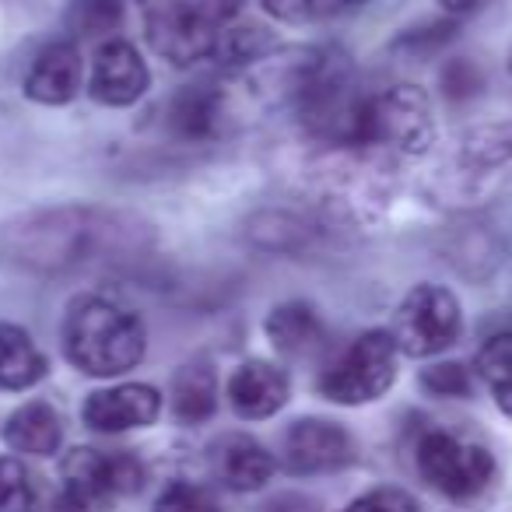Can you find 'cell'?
Listing matches in <instances>:
<instances>
[{
  "label": "cell",
  "instance_id": "28",
  "mask_svg": "<svg viewBox=\"0 0 512 512\" xmlns=\"http://www.w3.org/2000/svg\"><path fill=\"white\" fill-rule=\"evenodd\" d=\"M260 512H320V509H316V502H309V498H302V495H278Z\"/></svg>",
  "mask_w": 512,
  "mask_h": 512
},
{
  "label": "cell",
  "instance_id": "14",
  "mask_svg": "<svg viewBox=\"0 0 512 512\" xmlns=\"http://www.w3.org/2000/svg\"><path fill=\"white\" fill-rule=\"evenodd\" d=\"M225 99L214 85H186L165 106L169 134L183 144H207L218 137Z\"/></svg>",
  "mask_w": 512,
  "mask_h": 512
},
{
  "label": "cell",
  "instance_id": "18",
  "mask_svg": "<svg viewBox=\"0 0 512 512\" xmlns=\"http://www.w3.org/2000/svg\"><path fill=\"white\" fill-rule=\"evenodd\" d=\"M169 407L179 425H204L218 411V376L211 365L190 362L172 376Z\"/></svg>",
  "mask_w": 512,
  "mask_h": 512
},
{
  "label": "cell",
  "instance_id": "8",
  "mask_svg": "<svg viewBox=\"0 0 512 512\" xmlns=\"http://www.w3.org/2000/svg\"><path fill=\"white\" fill-rule=\"evenodd\" d=\"M418 474L439 495L463 502L481 495L495 477V456L484 446L463 442L449 432H428L418 442Z\"/></svg>",
  "mask_w": 512,
  "mask_h": 512
},
{
  "label": "cell",
  "instance_id": "17",
  "mask_svg": "<svg viewBox=\"0 0 512 512\" xmlns=\"http://www.w3.org/2000/svg\"><path fill=\"white\" fill-rule=\"evenodd\" d=\"M50 362L18 323H0V390H32L46 379Z\"/></svg>",
  "mask_w": 512,
  "mask_h": 512
},
{
  "label": "cell",
  "instance_id": "19",
  "mask_svg": "<svg viewBox=\"0 0 512 512\" xmlns=\"http://www.w3.org/2000/svg\"><path fill=\"white\" fill-rule=\"evenodd\" d=\"M267 337H271V344L281 355L302 358L320 348L323 323L306 302H285V306H278L267 316Z\"/></svg>",
  "mask_w": 512,
  "mask_h": 512
},
{
  "label": "cell",
  "instance_id": "5",
  "mask_svg": "<svg viewBox=\"0 0 512 512\" xmlns=\"http://www.w3.org/2000/svg\"><path fill=\"white\" fill-rule=\"evenodd\" d=\"M397 355L400 348L390 330H369L323 372L320 393L344 407L372 404L397 379Z\"/></svg>",
  "mask_w": 512,
  "mask_h": 512
},
{
  "label": "cell",
  "instance_id": "6",
  "mask_svg": "<svg viewBox=\"0 0 512 512\" xmlns=\"http://www.w3.org/2000/svg\"><path fill=\"white\" fill-rule=\"evenodd\" d=\"M463 330V309L449 288L418 285L407 292L393 316V341L400 355L407 358H432L439 351L453 348Z\"/></svg>",
  "mask_w": 512,
  "mask_h": 512
},
{
  "label": "cell",
  "instance_id": "24",
  "mask_svg": "<svg viewBox=\"0 0 512 512\" xmlns=\"http://www.w3.org/2000/svg\"><path fill=\"white\" fill-rule=\"evenodd\" d=\"M155 512H225V509H221V498L211 488H204V484L172 481L155 498Z\"/></svg>",
  "mask_w": 512,
  "mask_h": 512
},
{
  "label": "cell",
  "instance_id": "20",
  "mask_svg": "<svg viewBox=\"0 0 512 512\" xmlns=\"http://www.w3.org/2000/svg\"><path fill=\"white\" fill-rule=\"evenodd\" d=\"M477 372L498 411L512 418V334H495L477 351Z\"/></svg>",
  "mask_w": 512,
  "mask_h": 512
},
{
  "label": "cell",
  "instance_id": "12",
  "mask_svg": "<svg viewBox=\"0 0 512 512\" xmlns=\"http://www.w3.org/2000/svg\"><path fill=\"white\" fill-rule=\"evenodd\" d=\"M81 85H85V60L71 39L43 46L25 74V95L39 106H67L78 99Z\"/></svg>",
  "mask_w": 512,
  "mask_h": 512
},
{
  "label": "cell",
  "instance_id": "4",
  "mask_svg": "<svg viewBox=\"0 0 512 512\" xmlns=\"http://www.w3.org/2000/svg\"><path fill=\"white\" fill-rule=\"evenodd\" d=\"M435 141L432 102L421 88L397 85L362 102L358 144H383L404 155H425Z\"/></svg>",
  "mask_w": 512,
  "mask_h": 512
},
{
  "label": "cell",
  "instance_id": "25",
  "mask_svg": "<svg viewBox=\"0 0 512 512\" xmlns=\"http://www.w3.org/2000/svg\"><path fill=\"white\" fill-rule=\"evenodd\" d=\"M344 512H421L404 488H372L358 495Z\"/></svg>",
  "mask_w": 512,
  "mask_h": 512
},
{
  "label": "cell",
  "instance_id": "21",
  "mask_svg": "<svg viewBox=\"0 0 512 512\" xmlns=\"http://www.w3.org/2000/svg\"><path fill=\"white\" fill-rule=\"evenodd\" d=\"M127 18V0H74L67 11V25L74 36H109Z\"/></svg>",
  "mask_w": 512,
  "mask_h": 512
},
{
  "label": "cell",
  "instance_id": "23",
  "mask_svg": "<svg viewBox=\"0 0 512 512\" xmlns=\"http://www.w3.org/2000/svg\"><path fill=\"white\" fill-rule=\"evenodd\" d=\"M267 46H271V36H267L260 25L228 22L225 29H221L218 46H214L211 57H218V64H221V60H225V64H249V60L260 57Z\"/></svg>",
  "mask_w": 512,
  "mask_h": 512
},
{
  "label": "cell",
  "instance_id": "1",
  "mask_svg": "<svg viewBox=\"0 0 512 512\" xmlns=\"http://www.w3.org/2000/svg\"><path fill=\"white\" fill-rule=\"evenodd\" d=\"M127 221L95 207H46L11 221L0 232V256L18 271L67 274L127 246Z\"/></svg>",
  "mask_w": 512,
  "mask_h": 512
},
{
  "label": "cell",
  "instance_id": "3",
  "mask_svg": "<svg viewBox=\"0 0 512 512\" xmlns=\"http://www.w3.org/2000/svg\"><path fill=\"white\" fill-rule=\"evenodd\" d=\"M235 11L239 0H144L151 46L176 67L211 57L221 29L235 22Z\"/></svg>",
  "mask_w": 512,
  "mask_h": 512
},
{
  "label": "cell",
  "instance_id": "22",
  "mask_svg": "<svg viewBox=\"0 0 512 512\" xmlns=\"http://www.w3.org/2000/svg\"><path fill=\"white\" fill-rule=\"evenodd\" d=\"M0 512H39L36 481L15 456H0Z\"/></svg>",
  "mask_w": 512,
  "mask_h": 512
},
{
  "label": "cell",
  "instance_id": "29",
  "mask_svg": "<svg viewBox=\"0 0 512 512\" xmlns=\"http://www.w3.org/2000/svg\"><path fill=\"white\" fill-rule=\"evenodd\" d=\"M439 4L446 11H474V8H481L484 0H439Z\"/></svg>",
  "mask_w": 512,
  "mask_h": 512
},
{
  "label": "cell",
  "instance_id": "11",
  "mask_svg": "<svg viewBox=\"0 0 512 512\" xmlns=\"http://www.w3.org/2000/svg\"><path fill=\"white\" fill-rule=\"evenodd\" d=\"M162 414V393L148 383H120L109 390H95L85 400V425L95 432H130V428H148Z\"/></svg>",
  "mask_w": 512,
  "mask_h": 512
},
{
  "label": "cell",
  "instance_id": "15",
  "mask_svg": "<svg viewBox=\"0 0 512 512\" xmlns=\"http://www.w3.org/2000/svg\"><path fill=\"white\" fill-rule=\"evenodd\" d=\"M214 470L232 491H260L278 470V460L249 435H225L214 446Z\"/></svg>",
  "mask_w": 512,
  "mask_h": 512
},
{
  "label": "cell",
  "instance_id": "2",
  "mask_svg": "<svg viewBox=\"0 0 512 512\" xmlns=\"http://www.w3.org/2000/svg\"><path fill=\"white\" fill-rule=\"evenodd\" d=\"M148 348L141 316L99 295H81L64 316V355L78 372L95 379L137 369Z\"/></svg>",
  "mask_w": 512,
  "mask_h": 512
},
{
  "label": "cell",
  "instance_id": "10",
  "mask_svg": "<svg viewBox=\"0 0 512 512\" xmlns=\"http://www.w3.org/2000/svg\"><path fill=\"white\" fill-rule=\"evenodd\" d=\"M151 85V71L144 64V57L123 39H109L99 46L92 64V81L88 92L102 106H134Z\"/></svg>",
  "mask_w": 512,
  "mask_h": 512
},
{
  "label": "cell",
  "instance_id": "13",
  "mask_svg": "<svg viewBox=\"0 0 512 512\" xmlns=\"http://www.w3.org/2000/svg\"><path fill=\"white\" fill-rule=\"evenodd\" d=\"M288 376L271 362H242L228 376V404L242 421H264L274 418L288 404Z\"/></svg>",
  "mask_w": 512,
  "mask_h": 512
},
{
  "label": "cell",
  "instance_id": "9",
  "mask_svg": "<svg viewBox=\"0 0 512 512\" xmlns=\"http://www.w3.org/2000/svg\"><path fill=\"white\" fill-rule=\"evenodd\" d=\"M355 460V442L337 421L299 418L285 435V467L292 474H330Z\"/></svg>",
  "mask_w": 512,
  "mask_h": 512
},
{
  "label": "cell",
  "instance_id": "16",
  "mask_svg": "<svg viewBox=\"0 0 512 512\" xmlns=\"http://www.w3.org/2000/svg\"><path fill=\"white\" fill-rule=\"evenodd\" d=\"M4 442L15 453L25 456H53L64 442V421H60L57 407L46 400H29L22 404L4 425Z\"/></svg>",
  "mask_w": 512,
  "mask_h": 512
},
{
  "label": "cell",
  "instance_id": "26",
  "mask_svg": "<svg viewBox=\"0 0 512 512\" xmlns=\"http://www.w3.org/2000/svg\"><path fill=\"white\" fill-rule=\"evenodd\" d=\"M421 386L435 397H467L470 393V376L463 365L446 362V365H432V369L421 376Z\"/></svg>",
  "mask_w": 512,
  "mask_h": 512
},
{
  "label": "cell",
  "instance_id": "27",
  "mask_svg": "<svg viewBox=\"0 0 512 512\" xmlns=\"http://www.w3.org/2000/svg\"><path fill=\"white\" fill-rule=\"evenodd\" d=\"M264 8L278 22H292V25L313 18V0H264Z\"/></svg>",
  "mask_w": 512,
  "mask_h": 512
},
{
  "label": "cell",
  "instance_id": "30",
  "mask_svg": "<svg viewBox=\"0 0 512 512\" xmlns=\"http://www.w3.org/2000/svg\"><path fill=\"white\" fill-rule=\"evenodd\" d=\"M344 4H351V8H362V4H369V0H344Z\"/></svg>",
  "mask_w": 512,
  "mask_h": 512
},
{
  "label": "cell",
  "instance_id": "7",
  "mask_svg": "<svg viewBox=\"0 0 512 512\" xmlns=\"http://www.w3.org/2000/svg\"><path fill=\"white\" fill-rule=\"evenodd\" d=\"M64 495L74 509H106L120 495H134L144 484V467L130 453H102V449H71L60 463Z\"/></svg>",
  "mask_w": 512,
  "mask_h": 512
},
{
  "label": "cell",
  "instance_id": "31",
  "mask_svg": "<svg viewBox=\"0 0 512 512\" xmlns=\"http://www.w3.org/2000/svg\"><path fill=\"white\" fill-rule=\"evenodd\" d=\"M509 71H512V57H509Z\"/></svg>",
  "mask_w": 512,
  "mask_h": 512
}]
</instances>
